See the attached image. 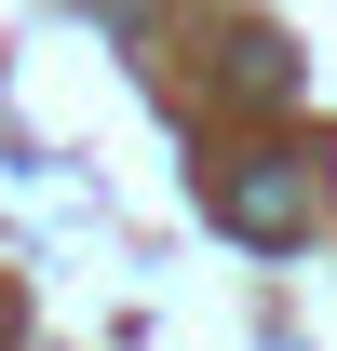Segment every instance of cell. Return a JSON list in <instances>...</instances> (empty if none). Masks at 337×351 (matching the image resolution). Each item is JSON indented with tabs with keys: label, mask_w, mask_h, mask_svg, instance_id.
Wrapping results in <instances>:
<instances>
[{
	"label": "cell",
	"mask_w": 337,
	"mask_h": 351,
	"mask_svg": "<svg viewBox=\"0 0 337 351\" xmlns=\"http://www.w3.org/2000/svg\"><path fill=\"white\" fill-rule=\"evenodd\" d=\"M216 217L243 230V243H297V230H310V189H297V176H229Z\"/></svg>",
	"instance_id": "1"
}]
</instances>
